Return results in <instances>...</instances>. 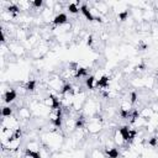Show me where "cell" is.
<instances>
[{
	"instance_id": "3",
	"label": "cell",
	"mask_w": 158,
	"mask_h": 158,
	"mask_svg": "<svg viewBox=\"0 0 158 158\" xmlns=\"http://www.w3.org/2000/svg\"><path fill=\"white\" fill-rule=\"evenodd\" d=\"M80 12H81V15H83L88 21H90V22H94V21H95V19H94V16H93V14H91V11H90V7H89L88 2L80 5Z\"/></svg>"
},
{
	"instance_id": "1",
	"label": "cell",
	"mask_w": 158,
	"mask_h": 158,
	"mask_svg": "<svg viewBox=\"0 0 158 158\" xmlns=\"http://www.w3.org/2000/svg\"><path fill=\"white\" fill-rule=\"evenodd\" d=\"M111 138H112V141H114V143H115L116 147L125 148V146H128V144L126 143V141H125V138H123V136H122L120 128L112 130V136H111Z\"/></svg>"
},
{
	"instance_id": "5",
	"label": "cell",
	"mask_w": 158,
	"mask_h": 158,
	"mask_svg": "<svg viewBox=\"0 0 158 158\" xmlns=\"http://www.w3.org/2000/svg\"><path fill=\"white\" fill-rule=\"evenodd\" d=\"M69 14H73V15H77L79 11H80V6L78 2H70L68 6H67Z\"/></svg>"
},
{
	"instance_id": "4",
	"label": "cell",
	"mask_w": 158,
	"mask_h": 158,
	"mask_svg": "<svg viewBox=\"0 0 158 158\" xmlns=\"http://www.w3.org/2000/svg\"><path fill=\"white\" fill-rule=\"evenodd\" d=\"M67 22H68V16L64 12H60V14L54 15V19H53L52 23L54 26H62V25H65Z\"/></svg>"
},
{
	"instance_id": "7",
	"label": "cell",
	"mask_w": 158,
	"mask_h": 158,
	"mask_svg": "<svg viewBox=\"0 0 158 158\" xmlns=\"http://www.w3.org/2000/svg\"><path fill=\"white\" fill-rule=\"evenodd\" d=\"M157 77H158V72H157Z\"/></svg>"
},
{
	"instance_id": "6",
	"label": "cell",
	"mask_w": 158,
	"mask_h": 158,
	"mask_svg": "<svg viewBox=\"0 0 158 158\" xmlns=\"http://www.w3.org/2000/svg\"><path fill=\"white\" fill-rule=\"evenodd\" d=\"M14 115V109L9 105V106H4L2 109H1V116L2 117H10V116H12Z\"/></svg>"
},
{
	"instance_id": "2",
	"label": "cell",
	"mask_w": 158,
	"mask_h": 158,
	"mask_svg": "<svg viewBox=\"0 0 158 158\" xmlns=\"http://www.w3.org/2000/svg\"><path fill=\"white\" fill-rule=\"evenodd\" d=\"M4 101L6 102V104H11V102H15L16 101V99H17V96H19V94H17V91L14 89V88H9L4 94Z\"/></svg>"
}]
</instances>
